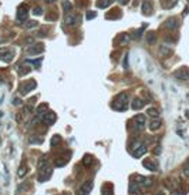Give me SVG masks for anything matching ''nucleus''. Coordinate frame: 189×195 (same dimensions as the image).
I'll list each match as a JSON object with an SVG mask.
<instances>
[{
    "mask_svg": "<svg viewBox=\"0 0 189 195\" xmlns=\"http://www.w3.org/2000/svg\"><path fill=\"white\" fill-rule=\"evenodd\" d=\"M127 103H128V94H119L118 97L115 98L114 101V104H112V108H115V110H118V111H125L127 110Z\"/></svg>",
    "mask_w": 189,
    "mask_h": 195,
    "instance_id": "nucleus-1",
    "label": "nucleus"
},
{
    "mask_svg": "<svg viewBox=\"0 0 189 195\" xmlns=\"http://www.w3.org/2000/svg\"><path fill=\"white\" fill-rule=\"evenodd\" d=\"M38 169L41 171V174L51 175L53 167H51V164L48 162V158H47V157H41V158L38 160Z\"/></svg>",
    "mask_w": 189,
    "mask_h": 195,
    "instance_id": "nucleus-2",
    "label": "nucleus"
},
{
    "mask_svg": "<svg viewBox=\"0 0 189 195\" xmlns=\"http://www.w3.org/2000/svg\"><path fill=\"white\" fill-rule=\"evenodd\" d=\"M29 16V6L23 3L19 9H17V23H24Z\"/></svg>",
    "mask_w": 189,
    "mask_h": 195,
    "instance_id": "nucleus-3",
    "label": "nucleus"
},
{
    "mask_svg": "<svg viewBox=\"0 0 189 195\" xmlns=\"http://www.w3.org/2000/svg\"><path fill=\"white\" fill-rule=\"evenodd\" d=\"M91 189H92V182L91 181H85L84 184H81L80 187L77 188L75 194H77V195H90Z\"/></svg>",
    "mask_w": 189,
    "mask_h": 195,
    "instance_id": "nucleus-4",
    "label": "nucleus"
},
{
    "mask_svg": "<svg viewBox=\"0 0 189 195\" xmlns=\"http://www.w3.org/2000/svg\"><path fill=\"white\" fill-rule=\"evenodd\" d=\"M13 57H14V50H10V49H7V47L0 49V60L9 63V61L13 60Z\"/></svg>",
    "mask_w": 189,
    "mask_h": 195,
    "instance_id": "nucleus-5",
    "label": "nucleus"
},
{
    "mask_svg": "<svg viewBox=\"0 0 189 195\" xmlns=\"http://www.w3.org/2000/svg\"><path fill=\"white\" fill-rule=\"evenodd\" d=\"M36 81L34 80H29V81H24L23 86L20 87V93L21 94H27V93H30L31 90H34L36 88Z\"/></svg>",
    "mask_w": 189,
    "mask_h": 195,
    "instance_id": "nucleus-6",
    "label": "nucleus"
},
{
    "mask_svg": "<svg viewBox=\"0 0 189 195\" xmlns=\"http://www.w3.org/2000/svg\"><path fill=\"white\" fill-rule=\"evenodd\" d=\"M80 21V16L75 13H68L64 19V24L65 26H75V24Z\"/></svg>",
    "mask_w": 189,
    "mask_h": 195,
    "instance_id": "nucleus-7",
    "label": "nucleus"
},
{
    "mask_svg": "<svg viewBox=\"0 0 189 195\" xmlns=\"http://www.w3.org/2000/svg\"><path fill=\"white\" fill-rule=\"evenodd\" d=\"M145 121H146V117L144 114H138L134 117V123H135V127L138 131H142L144 130V125H145Z\"/></svg>",
    "mask_w": 189,
    "mask_h": 195,
    "instance_id": "nucleus-8",
    "label": "nucleus"
},
{
    "mask_svg": "<svg viewBox=\"0 0 189 195\" xmlns=\"http://www.w3.org/2000/svg\"><path fill=\"white\" fill-rule=\"evenodd\" d=\"M178 80H189V68L188 67H182V68H178V70L173 73Z\"/></svg>",
    "mask_w": 189,
    "mask_h": 195,
    "instance_id": "nucleus-9",
    "label": "nucleus"
},
{
    "mask_svg": "<svg viewBox=\"0 0 189 195\" xmlns=\"http://www.w3.org/2000/svg\"><path fill=\"white\" fill-rule=\"evenodd\" d=\"M41 120H43L44 124L47 125H51L56 123V120H57V115H56V113H53V111H48L47 114H44L43 117H41Z\"/></svg>",
    "mask_w": 189,
    "mask_h": 195,
    "instance_id": "nucleus-10",
    "label": "nucleus"
},
{
    "mask_svg": "<svg viewBox=\"0 0 189 195\" xmlns=\"http://www.w3.org/2000/svg\"><path fill=\"white\" fill-rule=\"evenodd\" d=\"M29 54H31V56H36V54H41L44 51V44L43 43H37L34 44V46H31L30 49H29Z\"/></svg>",
    "mask_w": 189,
    "mask_h": 195,
    "instance_id": "nucleus-11",
    "label": "nucleus"
},
{
    "mask_svg": "<svg viewBox=\"0 0 189 195\" xmlns=\"http://www.w3.org/2000/svg\"><path fill=\"white\" fill-rule=\"evenodd\" d=\"M165 27L168 30H176L179 27V20L175 19V17H171V19H168V20L165 21Z\"/></svg>",
    "mask_w": 189,
    "mask_h": 195,
    "instance_id": "nucleus-12",
    "label": "nucleus"
},
{
    "mask_svg": "<svg viewBox=\"0 0 189 195\" xmlns=\"http://www.w3.org/2000/svg\"><path fill=\"white\" fill-rule=\"evenodd\" d=\"M142 165H144V168L149 169V171H156L158 169V164L155 161H152V160H145L142 162Z\"/></svg>",
    "mask_w": 189,
    "mask_h": 195,
    "instance_id": "nucleus-13",
    "label": "nucleus"
},
{
    "mask_svg": "<svg viewBox=\"0 0 189 195\" xmlns=\"http://www.w3.org/2000/svg\"><path fill=\"white\" fill-rule=\"evenodd\" d=\"M114 194V188H112V184L110 182H105L101 187V195H112Z\"/></svg>",
    "mask_w": 189,
    "mask_h": 195,
    "instance_id": "nucleus-14",
    "label": "nucleus"
},
{
    "mask_svg": "<svg viewBox=\"0 0 189 195\" xmlns=\"http://www.w3.org/2000/svg\"><path fill=\"white\" fill-rule=\"evenodd\" d=\"M161 125H162V121L159 118H155V120H152V121L149 123V130H151V131H158L159 128H161Z\"/></svg>",
    "mask_w": 189,
    "mask_h": 195,
    "instance_id": "nucleus-15",
    "label": "nucleus"
},
{
    "mask_svg": "<svg viewBox=\"0 0 189 195\" xmlns=\"http://www.w3.org/2000/svg\"><path fill=\"white\" fill-rule=\"evenodd\" d=\"M128 191L131 195H141V189H139V185L135 182V184H129Z\"/></svg>",
    "mask_w": 189,
    "mask_h": 195,
    "instance_id": "nucleus-16",
    "label": "nucleus"
},
{
    "mask_svg": "<svg viewBox=\"0 0 189 195\" xmlns=\"http://www.w3.org/2000/svg\"><path fill=\"white\" fill-rule=\"evenodd\" d=\"M145 152H146V145L142 144L141 147L138 148V150H135V151L132 152V155H134L135 158H139V157H142V155L145 154Z\"/></svg>",
    "mask_w": 189,
    "mask_h": 195,
    "instance_id": "nucleus-17",
    "label": "nucleus"
},
{
    "mask_svg": "<svg viewBox=\"0 0 189 195\" xmlns=\"http://www.w3.org/2000/svg\"><path fill=\"white\" fill-rule=\"evenodd\" d=\"M142 107H144V101H142L141 98L135 97L134 100H132V108H134V110H141Z\"/></svg>",
    "mask_w": 189,
    "mask_h": 195,
    "instance_id": "nucleus-18",
    "label": "nucleus"
},
{
    "mask_svg": "<svg viewBox=\"0 0 189 195\" xmlns=\"http://www.w3.org/2000/svg\"><path fill=\"white\" fill-rule=\"evenodd\" d=\"M142 13L145 14V16H149L152 13V4L149 2H145V3L142 4Z\"/></svg>",
    "mask_w": 189,
    "mask_h": 195,
    "instance_id": "nucleus-19",
    "label": "nucleus"
},
{
    "mask_svg": "<svg viewBox=\"0 0 189 195\" xmlns=\"http://www.w3.org/2000/svg\"><path fill=\"white\" fill-rule=\"evenodd\" d=\"M112 2L114 0H98L97 2V7H100V9H107L108 6H111Z\"/></svg>",
    "mask_w": 189,
    "mask_h": 195,
    "instance_id": "nucleus-20",
    "label": "nucleus"
},
{
    "mask_svg": "<svg viewBox=\"0 0 189 195\" xmlns=\"http://www.w3.org/2000/svg\"><path fill=\"white\" fill-rule=\"evenodd\" d=\"M159 54L161 56H169V54H172V49H169L168 46H161L159 47Z\"/></svg>",
    "mask_w": 189,
    "mask_h": 195,
    "instance_id": "nucleus-21",
    "label": "nucleus"
},
{
    "mask_svg": "<svg viewBox=\"0 0 189 195\" xmlns=\"http://www.w3.org/2000/svg\"><path fill=\"white\" fill-rule=\"evenodd\" d=\"M146 114H148L149 117L158 118V117H159V110H158V108H154V107H151V108H148V110H146Z\"/></svg>",
    "mask_w": 189,
    "mask_h": 195,
    "instance_id": "nucleus-22",
    "label": "nucleus"
},
{
    "mask_svg": "<svg viewBox=\"0 0 189 195\" xmlns=\"http://www.w3.org/2000/svg\"><path fill=\"white\" fill-rule=\"evenodd\" d=\"M43 140L44 138L41 137V135H31L30 137V144H41V142H43Z\"/></svg>",
    "mask_w": 189,
    "mask_h": 195,
    "instance_id": "nucleus-23",
    "label": "nucleus"
},
{
    "mask_svg": "<svg viewBox=\"0 0 189 195\" xmlns=\"http://www.w3.org/2000/svg\"><path fill=\"white\" fill-rule=\"evenodd\" d=\"M155 36H156L155 31H148V33H146V36H145L146 37V41H148L149 44H154V43H155V40H156Z\"/></svg>",
    "mask_w": 189,
    "mask_h": 195,
    "instance_id": "nucleus-24",
    "label": "nucleus"
},
{
    "mask_svg": "<svg viewBox=\"0 0 189 195\" xmlns=\"http://www.w3.org/2000/svg\"><path fill=\"white\" fill-rule=\"evenodd\" d=\"M46 111H47V104H41L36 108V114L38 117H43V113H46Z\"/></svg>",
    "mask_w": 189,
    "mask_h": 195,
    "instance_id": "nucleus-25",
    "label": "nucleus"
},
{
    "mask_svg": "<svg viewBox=\"0 0 189 195\" xmlns=\"http://www.w3.org/2000/svg\"><path fill=\"white\" fill-rule=\"evenodd\" d=\"M141 185H142V187H145V188H151L152 185H154V179L149 178V177H148V178H144V181H142Z\"/></svg>",
    "mask_w": 189,
    "mask_h": 195,
    "instance_id": "nucleus-26",
    "label": "nucleus"
},
{
    "mask_svg": "<svg viewBox=\"0 0 189 195\" xmlns=\"http://www.w3.org/2000/svg\"><path fill=\"white\" fill-rule=\"evenodd\" d=\"M26 174H27V167L26 165H21L20 168H19V171H17V175H19L20 178H23Z\"/></svg>",
    "mask_w": 189,
    "mask_h": 195,
    "instance_id": "nucleus-27",
    "label": "nucleus"
},
{
    "mask_svg": "<svg viewBox=\"0 0 189 195\" xmlns=\"http://www.w3.org/2000/svg\"><path fill=\"white\" fill-rule=\"evenodd\" d=\"M63 7H64V10L68 12V13H71V9H73V4L68 2V0H65L64 3H63Z\"/></svg>",
    "mask_w": 189,
    "mask_h": 195,
    "instance_id": "nucleus-28",
    "label": "nucleus"
},
{
    "mask_svg": "<svg viewBox=\"0 0 189 195\" xmlns=\"http://www.w3.org/2000/svg\"><path fill=\"white\" fill-rule=\"evenodd\" d=\"M92 157H90V155H85L84 157V160H83V162H84V165L85 167H90V165L92 164Z\"/></svg>",
    "mask_w": 189,
    "mask_h": 195,
    "instance_id": "nucleus-29",
    "label": "nucleus"
},
{
    "mask_svg": "<svg viewBox=\"0 0 189 195\" xmlns=\"http://www.w3.org/2000/svg\"><path fill=\"white\" fill-rule=\"evenodd\" d=\"M128 41H129V36H128V34H122L121 39H119V43H121V44H127Z\"/></svg>",
    "mask_w": 189,
    "mask_h": 195,
    "instance_id": "nucleus-30",
    "label": "nucleus"
},
{
    "mask_svg": "<svg viewBox=\"0 0 189 195\" xmlns=\"http://www.w3.org/2000/svg\"><path fill=\"white\" fill-rule=\"evenodd\" d=\"M60 144V137H58V135H54L53 138H51V145H58Z\"/></svg>",
    "mask_w": 189,
    "mask_h": 195,
    "instance_id": "nucleus-31",
    "label": "nucleus"
},
{
    "mask_svg": "<svg viewBox=\"0 0 189 195\" xmlns=\"http://www.w3.org/2000/svg\"><path fill=\"white\" fill-rule=\"evenodd\" d=\"M33 14H36V16H41V14H43V9H41V7H34Z\"/></svg>",
    "mask_w": 189,
    "mask_h": 195,
    "instance_id": "nucleus-32",
    "label": "nucleus"
},
{
    "mask_svg": "<svg viewBox=\"0 0 189 195\" xmlns=\"http://www.w3.org/2000/svg\"><path fill=\"white\" fill-rule=\"evenodd\" d=\"M141 145H142V142H141V141H138V140H137V141H134V142H132V151L138 150V148L141 147Z\"/></svg>",
    "mask_w": 189,
    "mask_h": 195,
    "instance_id": "nucleus-33",
    "label": "nucleus"
},
{
    "mask_svg": "<svg viewBox=\"0 0 189 195\" xmlns=\"http://www.w3.org/2000/svg\"><path fill=\"white\" fill-rule=\"evenodd\" d=\"M54 164H56V167H63V165H65V160H56L54 161Z\"/></svg>",
    "mask_w": 189,
    "mask_h": 195,
    "instance_id": "nucleus-34",
    "label": "nucleus"
},
{
    "mask_svg": "<svg viewBox=\"0 0 189 195\" xmlns=\"http://www.w3.org/2000/svg\"><path fill=\"white\" fill-rule=\"evenodd\" d=\"M95 16H97V14H95V12H88L87 13V20H92V19H95Z\"/></svg>",
    "mask_w": 189,
    "mask_h": 195,
    "instance_id": "nucleus-35",
    "label": "nucleus"
},
{
    "mask_svg": "<svg viewBox=\"0 0 189 195\" xmlns=\"http://www.w3.org/2000/svg\"><path fill=\"white\" fill-rule=\"evenodd\" d=\"M36 26H37V21H29L24 27H26V29H33V27H36Z\"/></svg>",
    "mask_w": 189,
    "mask_h": 195,
    "instance_id": "nucleus-36",
    "label": "nucleus"
},
{
    "mask_svg": "<svg viewBox=\"0 0 189 195\" xmlns=\"http://www.w3.org/2000/svg\"><path fill=\"white\" fill-rule=\"evenodd\" d=\"M48 178H50V175H43V174H40V175H38V181H40V182L47 181Z\"/></svg>",
    "mask_w": 189,
    "mask_h": 195,
    "instance_id": "nucleus-37",
    "label": "nucleus"
},
{
    "mask_svg": "<svg viewBox=\"0 0 189 195\" xmlns=\"http://www.w3.org/2000/svg\"><path fill=\"white\" fill-rule=\"evenodd\" d=\"M183 175H185V177H189V165L188 164L183 167Z\"/></svg>",
    "mask_w": 189,
    "mask_h": 195,
    "instance_id": "nucleus-38",
    "label": "nucleus"
},
{
    "mask_svg": "<svg viewBox=\"0 0 189 195\" xmlns=\"http://www.w3.org/2000/svg\"><path fill=\"white\" fill-rule=\"evenodd\" d=\"M29 70H30L29 67H23V68L20 67V71H19V73H20V74H27V73H29Z\"/></svg>",
    "mask_w": 189,
    "mask_h": 195,
    "instance_id": "nucleus-39",
    "label": "nucleus"
},
{
    "mask_svg": "<svg viewBox=\"0 0 189 195\" xmlns=\"http://www.w3.org/2000/svg\"><path fill=\"white\" fill-rule=\"evenodd\" d=\"M144 29H145V27H141V29H139V30L137 31V39H141V36H142V31H144Z\"/></svg>",
    "mask_w": 189,
    "mask_h": 195,
    "instance_id": "nucleus-40",
    "label": "nucleus"
},
{
    "mask_svg": "<svg viewBox=\"0 0 189 195\" xmlns=\"http://www.w3.org/2000/svg\"><path fill=\"white\" fill-rule=\"evenodd\" d=\"M13 104H14V105H21V100H20V98H14V100H13Z\"/></svg>",
    "mask_w": 189,
    "mask_h": 195,
    "instance_id": "nucleus-41",
    "label": "nucleus"
},
{
    "mask_svg": "<svg viewBox=\"0 0 189 195\" xmlns=\"http://www.w3.org/2000/svg\"><path fill=\"white\" fill-rule=\"evenodd\" d=\"M24 41H26V43H34V39H33V37H27Z\"/></svg>",
    "mask_w": 189,
    "mask_h": 195,
    "instance_id": "nucleus-42",
    "label": "nucleus"
},
{
    "mask_svg": "<svg viewBox=\"0 0 189 195\" xmlns=\"http://www.w3.org/2000/svg\"><path fill=\"white\" fill-rule=\"evenodd\" d=\"M154 152H155L156 155H159V154H161V147H156V148H155V151H154Z\"/></svg>",
    "mask_w": 189,
    "mask_h": 195,
    "instance_id": "nucleus-43",
    "label": "nucleus"
},
{
    "mask_svg": "<svg viewBox=\"0 0 189 195\" xmlns=\"http://www.w3.org/2000/svg\"><path fill=\"white\" fill-rule=\"evenodd\" d=\"M118 2H119V3H122V4H125L127 2H128V0H118Z\"/></svg>",
    "mask_w": 189,
    "mask_h": 195,
    "instance_id": "nucleus-44",
    "label": "nucleus"
},
{
    "mask_svg": "<svg viewBox=\"0 0 189 195\" xmlns=\"http://www.w3.org/2000/svg\"><path fill=\"white\" fill-rule=\"evenodd\" d=\"M156 195H165V192H164V191H159V192H156Z\"/></svg>",
    "mask_w": 189,
    "mask_h": 195,
    "instance_id": "nucleus-45",
    "label": "nucleus"
},
{
    "mask_svg": "<svg viewBox=\"0 0 189 195\" xmlns=\"http://www.w3.org/2000/svg\"><path fill=\"white\" fill-rule=\"evenodd\" d=\"M47 3H53V2H56V0H46Z\"/></svg>",
    "mask_w": 189,
    "mask_h": 195,
    "instance_id": "nucleus-46",
    "label": "nucleus"
},
{
    "mask_svg": "<svg viewBox=\"0 0 189 195\" xmlns=\"http://www.w3.org/2000/svg\"><path fill=\"white\" fill-rule=\"evenodd\" d=\"M0 84H3V77H0Z\"/></svg>",
    "mask_w": 189,
    "mask_h": 195,
    "instance_id": "nucleus-47",
    "label": "nucleus"
},
{
    "mask_svg": "<svg viewBox=\"0 0 189 195\" xmlns=\"http://www.w3.org/2000/svg\"><path fill=\"white\" fill-rule=\"evenodd\" d=\"M186 164H188V165H189V158H188V161H186Z\"/></svg>",
    "mask_w": 189,
    "mask_h": 195,
    "instance_id": "nucleus-48",
    "label": "nucleus"
},
{
    "mask_svg": "<svg viewBox=\"0 0 189 195\" xmlns=\"http://www.w3.org/2000/svg\"><path fill=\"white\" fill-rule=\"evenodd\" d=\"M188 2H189V0H188Z\"/></svg>",
    "mask_w": 189,
    "mask_h": 195,
    "instance_id": "nucleus-49",
    "label": "nucleus"
}]
</instances>
